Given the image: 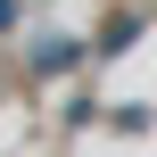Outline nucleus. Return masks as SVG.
I'll return each mask as SVG.
<instances>
[{"mask_svg": "<svg viewBox=\"0 0 157 157\" xmlns=\"http://www.w3.org/2000/svg\"><path fill=\"white\" fill-rule=\"evenodd\" d=\"M91 58V41H66V33H50V41H33V75L41 83H58V75H75Z\"/></svg>", "mask_w": 157, "mask_h": 157, "instance_id": "1", "label": "nucleus"}, {"mask_svg": "<svg viewBox=\"0 0 157 157\" xmlns=\"http://www.w3.org/2000/svg\"><path fill=\"white\" fill-rule=\"evenodd\" d=\"M132 33H141V17L124 8V17H108V25H99V41H91V50H99V58H124V50H132Z\"/></svg>", "mask_w": 157, "mask_h": 157, "instance_id": "2", "label": "nucleus"}, {"mask_svg": "<svg viewBox=\"0 0 157 157\" xmlns=\"http://www.w3.org/2000/svg\"><path fill=\"white\" fill-rule=\"evenodd\" d=\"M0 25H17V0H0Z\"/></svg>", "mask_w": 157, "mask_h": 157, "instance_id": "3", "label": "nucleus"}]
</instances>
